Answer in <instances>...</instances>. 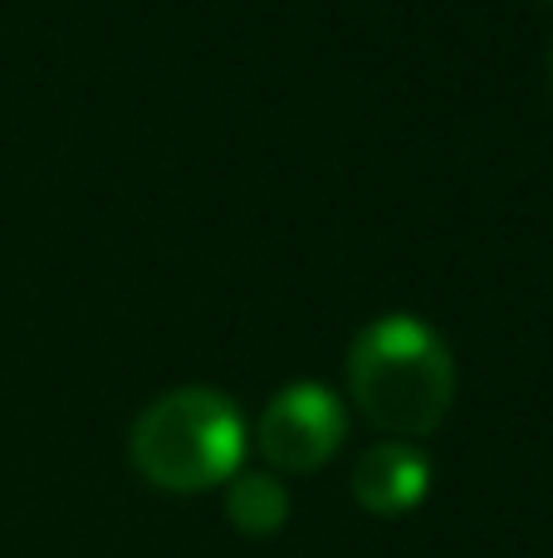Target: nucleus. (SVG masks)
<instances>
[{
    "instance_id": "f257e3e1",
    "label": "nucleus",
    "mask_w": 553,
    "mask_h": 558,
    "mask_svg": "<svg viewBox=\"0 0 553 558\" xmlns=\"http://www.w3.org/2000/svg\"><path fill=\"white\" fill-rule=\"evenodd\" d=\"M343 367L358 412L392 441L437 432L456 397V357L417 314H382L362 324Z\"/></svg>"
},
{
    "instance_id": "f03ea898",
    "label": "nucleus",
    "mask_w": 553,
    "mask_h": 558,
    "mask_svg": "<svg viewBox=\"0 0 553 558\" xmlns=\"http://www.w3.org/2000/svg\"><path fill=\"white\" fill-rule=\"evenodd\" d=\"M245 416L221 387H172L137 412L127 451L147 485L196 495L225 485L245 461Z\"/></svg>"
},
{
    "instance_id": "7ed1b4c3",
    "label": "nucleus",
    "mask_w": 553,
    "mask_h": 558,
    "mask_svg": "<svg viewBox=\"0 0 553 558\" xmlns=\"http://www.w3.org/2000/svg\"><path fill=\"white\" fill-rule=\"evenodd\" d=\"M348 436V407L333 387L323 383H290L284 392H274L260 412V426H255V441H260V456L274 465V471H319L323 461H333V451Z\"/></svg>"
},
{
    "instance_id": "20e7f679",
    "label": "nucleus",
    "mask_w": 553,
    "mask_h": 558,
    "mask_svg": "<svg viewBox=\"0 0 553 558\" xmlns=\"http://www.w3.org/2000/svg\"><path fill=\"white\" fill-rule=\"evenodd\" d=\"M427 490H431V461L411 441H378L353 465V500L368 514H382V520L417 510L427 500Z\"/></svg>"
},
{
    "instance_id": "39448f33",
    "label": "nucleus",
    "mask_w": 553,
    "mask_h": 558,
    "mask_svg": "<svg viewBox=\"0 0 553 558\" xmlns=\"http://www.w3.org/2000/svg\"><path fill=\"white\" fill-rule=\"evenodd\" d=\"M225 520L250 539H270L290 520V490L274 471H235L225 481Z\"/></svg>"
},
{
    "instance_id": "423d86ee",
    "label": "nucleus",
    "mask_w": 553,
    "mask_h": 558,
    "mask_svg": "<svg viewBox=\"0 0 553 558\" xmlns=\"http://www.w3.org/2000/svg\"><path fill=\"white\" fill-rule=\"evenodd\" d=\"M549 78H553V49H549Z\"/></svg>"
}]
</instances>
